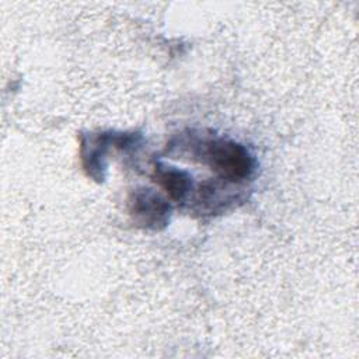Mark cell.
<instances>
[{
    "mask_svg": "<svg viewBox=\"0 0 359 359\" xmlns=\"http://www.w3.org/2000/svg\"><path fill=\"white\" fill-rule=\"evenodd\" d=\"M202 161L231 182L245 181L255 171L252 154L241 143L224 137H213L202 143Z\"/></svg>",
    "mask_w": 359,
    "mask_h": 359,
    "instance_id": "obj_1",
    "label": "cell"
},
{
    "mask_svg": "<svg viewBox=\"0 0 359 359\" xmlns=\"http://www.w3.org/2000/svg\"><path fill=\"white\" fill-rule=\"evenodd\" d=\"M128 206L135 222L147 229H163L170 220L171 206L151 189L137 188L130 192Z\"/></svg>",
    "mask_w": 359,
    "mask_h": 359,
    "instance_id": "obj_2",
    "label": "cell"
},
{
    "mask_svg": "<svg viewBox=\"0 0 359 359\" xmlns=\"http://www.w3.org/2000/svg\"><path fill=\"white\" fill-rule=\"evenodd\" d=\"M153 180L167 192L168 198L174 202L182 203L192 191V177L189 172L168 167L161 163L154 164Z\"/></svg>",
    "mask_w": 359,
    "mask_h": 359,
    "instance_id": "obj_3",
    "label": "cell"
}]
</instances>
